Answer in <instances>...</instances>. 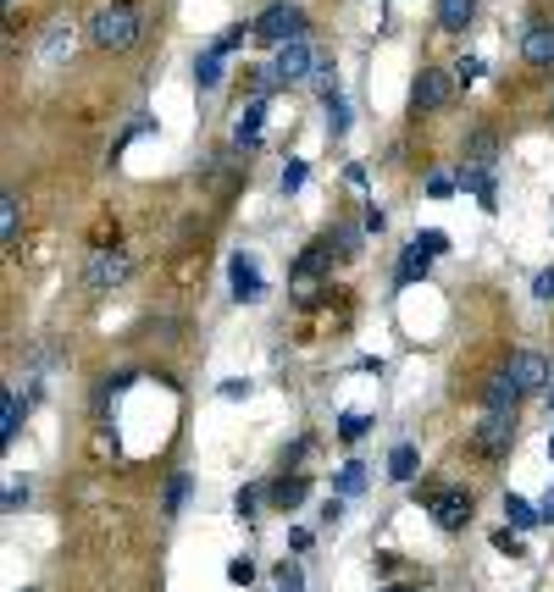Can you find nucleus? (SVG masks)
Instances as JSON below:
<instances>
[{
    "label": "nucleus",
    "mask_w": 554,
    "mask_h": 592,
    "mask_svg": "<svg viewBox=\"0 0 554 592\" xmlns=\"http://www.w3.org/2000/svg\"><path fill=\"white\" fill-rule=\"evenodd\" d=\"M23 592H34V587H23Z\"/></svg>",
    "instance_id": "nucleus-41"
},
{
    "label": "nucleus",
    "mask_w": 554,
    "mask_h": 592,
    "mask_svg": "<svg viewBox=\"0 0 554 592\" xmlns=\"http://www.w3.org/2000/svg\"><path fill=\"white\" fill-rule=\"evenodd\" d=\"M183 498H189V471H172L167 476V493H161V515H167V521H178Z\"/></svg>",
    "instance_id": "nucleus-19"
},
{
    "label": "nucleus",
    "mask_w": 554,
    "mask_h": 592,
    "mask_svg": "<svg viewBox=\"0 0 554 592\" xmlns=\"http://www.w3.org/2000/svg\"><path fill=\"white\" fill-rule=\"evenodd\" d=\"M17 227H23V194L6 189L0 194V244H17Z\"/></svg>",
    "instance_id": "nucleus-17"
},
{
    "label": "nucleus",
    "mask_w": 554,
    "mask_h": 592,
    "mask_svg": "<svg viewBox=\"0 0 554 592\" xmlns=\"http://www.w3.org/2000/svg\"><path fill=\"white\" fill-rule=\"evenodd\" d=\"M532 299H543V305H554V266H543V272L532 277Z\"/></svg>",
    "instance_id": "nucleus-30"
},
{
    "label": "nucleus",
    "mask_w": 554,
    "mask_h": 592,
    "mask_svg": "<svg viewBox=\"0 0 554 592\" xmlns=\"http://www.w3.org/2000/svg\"><path fill=\"white\" fill-rule=\"evenodd\" d=\"M433 272V255H427L422 244H405V255H399V266H394V283L405 288V283H422V277Z\"/></svg>",
    "instance_id": "nucleus-14"
},
{
    "label": "nucleus",
    "mask_w": 554,
    "mask_h": 592,
    "mask_svg": "<svg viewBox=\"0 0 554 592\" xmlns=\"http://www.w3.org/2000/svg\"><path fill=\"white\" fill-rule=\"evenodd\" d=\"M311 72H316V50L305 45V39H294V45H283V50H277V61H272V78H277V83L311 78Z\"/></svg>",
    "instance_id": "nucleus-8"
},
{
    "label": "nucleus",
    "mask_w": 554,
    "mask_h": 592,
    "mask_svg": "<svg viewBox=\"0 0 554 592\" xmlns=\"http://www.w3.org/2000/svg\"><path fill=\"white\" fill-rule=\"evenodd\" d=\"M510 377L521 382V393H532V388H543V382H549V360L532 355V349H516V355H510Z\"/></svg>",
    "instance_id": "nucleus-12"
},
{
    "label": "nucleus",
    "mask_w": 554,
    "mask_h": 592,
    "mask_svg": "<svg viewBox=\"0 0 554 592\" xmlns=\"http://www.w3.org/2000/svg\"><path fill=\"white\" fill-rule=\"evenodd\" d=\"M305 493H311V476H294V471H289L283 482H272V493H266V498H272L277 510H300Z\"/></svg>",
    "instance_id": "nucleus-15"
},
{
    "label": "nucleus",
    "mask_w": 554,
    "mask_h": 592,
    "mask_svg": "<svg viewBox=\"0 0 554 592\" xmlns=\"http://www.w3.org/2000/svg\"><path fill=\"white\" fill-rule=\"evenodd\" d=\"M244 34H255V28H244V23L222 28V34H217V45H211V56H233V50L244 45Z\"/></svg>",
    "instance_id": "nucleus-26"
},
{
    "label": "nucleus",
    "mask_w": 554,
    "mask_h": 592,
    "mask_svg": "<svg viewBox=\"0 0 554 592\" xmlns=\"http://www.w3.org/2000/svg\"><path fill=\"white\" fill-rule=\"evenodd\" d=\"M482 78V56H460L455 61V83H477Z\"/></svg>",
    "instance_id": "nucleus-32"
},
{
    "label": "nucleus",
    "mask_w": 554,
    "mask_h": 592,
    "mask_svg": "<svg viewBox=\"0 0 554 592\" xmlns=\"http://www.w3.org/2000/svg\"><path fill=\"white\" fill-rule=\"evenodd\" d=\"M549 460H554V438H549Z\"/></svg>",
    "instance_id": "nucleus-40"
},
{
    "label": "nucleus",
    "mask_w": 554,
    "mask_h": 592,
    "mask_svg": "<svg viewBox=\"0 0 554 592\" xmlns=\"http://www.w3.org/2000/svg\"><path fill=\"white\" fill-rule=\"evenodd\" d=\"M17 432H23V399L6 393V404H0V443H17Z\"/></svg>",
    "instance_id": "nucleus-21"
},
{
    "label": "nucleus",
    "mask_w": 554,
    "mask_h": 592,
    "mask_svg": "<svg viewBox=\"0 0 554 592\" xmlns=\"http://www.w3.org/2000/svg\"><path fill=\"white\" fill-rule=\"evenodd\" d=\"M333 244L344 249V255H355V249H361V233H355V227H338V233H333Z\"/></svg>",
    "instance_id": "nucleus-36"
},
{
    "label": "nucleus",
    "mask_w": 554,
    "mask_h": 592,
    "mask_svg": "<svg viewBox=\"0 0 554 592\" xmlns=\"http://www.w3.org/2000/svg\"><path fill=\"white\" fill-rule=\"evenodd\" d=\"M194 89H200V95L222 89V56H211V50H205V56L194 61Z\"/></svg>",
    "instance_id": "nucleus-20"
},
{
    "label": "nucleus",
    "mask_w": 554,
    "mask_h": 592,
    "mask_svg": "<svg viewBox=\"0 0 554 592\" xmlns=\"http://www.w3.org/2000/svg\"><path fill=\"white\" fill-rule=\"evenodd\" d=\"M471 17H477V0H438V28L444 34H466Z\"/></svg>",
    "instance_id": "nucleus-16"
},
{
    "label": "nucleus",
    "mask_w": 554,
    "mask_h": 592,
    "mask_svg": "<svg viewBox=\"0 0 554 592\" xmlns=\"http://www.w3.org/2000/svg\"><path fill=\"white\" fill-rule=\"evenodd\" d=\"M521 61H527V67H554V23H527V34H521Z\"/></svg>",
    "instance_id": "nucleus-9"
},
{
    "label": "nucleus",
    "mask_w": 554,
    "mask_h": 592,
    "mask_svg": "<svg viewBox=\"0 0 554 592\" xmlns=\"http://www.w3.org/2000/svg\"><path fill=\"white\" fill-rule=\"evenodd\" d=\"M333 487H338V493H344V498H350V493H361V487H366V465H361V460H350V465H338Z\"/></svg>",
    "instance_id": "nucleus-23"
},
{
    "label": "nucleus",
    "mask_w": 554,
    "mask_h": 592,
    "mask_svg": "<svg viewBox=\"0 0 554 592\" xmlns=\"http://www.w3.org/2000/svg\"><path fill=\"white\" fill-rule=\"evenodd\" d=\"M139 34H145V23H139V12H133L128 0H106L89 17V45L95 50H133Z\"/></svg>",
    "instance_id": "nucleus-1"
},
{
    "label": "nucleus",
    "mask_w": 554,
    "mask_h": 592,
    "mask_svg": "<svg viewBox=\"0 0 554 592\" xmlns=\"http://www.w3.org/2000/svg\"><path fill=\"white\" fill-rule=\"evenodd\" d=\"M255 45H266V50H283V45H294V39L305 34V12L300 6H289V0H277V6H266L261 17H255Z\"/></svg>",
    "instance_id": "nucleus-2"
},
{
    "label": "nucleus",
    "mask_w": 554,
    "mask_h": 592,
    "mask_svg": "<svg viewBox=\"0 0 554 592\" xmlns=\"http://www.w3.org/2000/svg\"><path fill=\"white\" fill-rule=\"evenodd\" d=\"M261 122H266V95H255L250 106L239 111V122H233V144H239V150H255V144H261Z\"/></svg>",
    "instance_id": "nucleus-13"
},
{
    "label": "nucleus",
    "mask_w": 554,
    "mask_h": 592,
    "mask_svg": "<svg viewBox=\"0 0 554 592\" xmlns=\"http://www.w3.org/2000/svg\"><path fill=\"white\" fill-rule=\"evenodd\" d=\"M449 95H455V72L422 67V72H416V83H410V111H416V117H422V111H444Z\"/></svg>",
    "instance_id": "nucleus-4"
},
{
    "label": "nucleus",
    "mask_w": 554,
    "mask_h": 592,
    "mask_svg": "<svg viewBox=\"0 0 554 592\" xmlns=\"http://www.w3.org/2000/svg\"><path fill=\"white\" fill-rule=\"evenodd\" d=\"M494 548H499V554H510V559H521V532H516V526L494 532Z\"/></svg>",
    "instance_id": "nucleus-31"
},
{
    "label": "nucleus",
    "mask_w": 554,
    "mask_h": 592,
    "mask_svg": "<svg viewBox=\"0 0 554 592\" xmlns=\"http://www.w3.org/2000/svg\"><path fill=\"white\" fill-rule=\"evenodd\" d=\"M6 6H12V0H6Z\"/></svg>",
    "instance_id": "nucleus-42"
},
{
    "label": "nucleus",
    "mask_w": 554,
    "mask_h": 592,
    "mask_svg": "<svg viewBox=\"0 0 554 592\" xmlns=\"http://www.w3.org/2000/svg\"><path fill=\"white\" fill-rule=\"evenodd\" d=\"M300 587H305L300 565H277V592H300Z\"/></svg>",
    "instance_id": "nucleus-33"
},
{
    "label": "nucleus",
    "mask_w": 554,
    "mask_h": 592,
    "mask_svg": "<svg viewBox=\"0 0 554 592\" xmlns=\"http://www.w3.org/2000/svg\"><path fill=\"white\" fill-rule=\"evenodd\" d=\"M477 399H482V410L488 415H516V404H521V382L510 377V371H499V377H488L477 388Z\"/></svg>",
    "instance_id": "nucleus-7"
},
{
    "label": "nucleus",
    "mask_w": 554,
    "mask_h": 592,
    "mask_svg": "<svg viewBox=\"0 0 554 592\" xmlns=\"http://www.w3.org/2000/svg\"><path fill=\"white\" fill-rule=\"evenodd\" d=\"M255 504H261V493H255V487H239V493H233V510H239L244 521L255 515Z\"/></svg>",
    "instance_id": "nucleus-34"
},
{
    "label": "nucleus",
    "mask_w": 554,
    "mask_h": 592,
    "mask_svg": "<svg viewBox=\"0 0 554 592\" xmlns=\"http://www.w3.org/2000/svg\"><path fill=\"white\" fill-rule=\"evenodd\" d=\"M505 521L516 526V532H532V526H543V515L532 510V504H527L521 493H505Z\"/></svg>",
    "instance_id": "nucleus-18"
},
{
    "label": "nucleus",
    "mask_w": 554,
    "mask_h": 592,
    "mask_svg": "<svg viewBox=\"0 0 554 592\" xmlns=\"http://www.w3.org/2000/svg\"><path fill=\"white\" fill-rule=\"evenodd\" d=\"M128 277H133L128 249H100V255H89V266H84V283L100 288V294H106V288H122Z\"/></svg>",
    "instance_id": "nucleus-5"
},
{
    "label": "nucleus",
    "mask_w": 554,
    "mask_h": 592,
    "mask_svg": "<svg viewBox=\"0 0 554 592\" xmlns=\"http://www.w3.org/2000/svg\"><path fill=\"white\" fill-rule=\"evenodd\" d=\"M366 432H372V415H338V438H344V443H361L366 438Z\"/></svg>",
    "instance_id": "nucleus-24"
},
{
    "label": "nucleus",
    "mask_w": 554,
    "mask_h": 592,
    "mask_svg": "<svg viewBox=\"0 0 554 592\" xmlns=\"http://www.w3.org/2000/svg\"><path fill=\"white\" fill-rule=\"evenodd\" d=\"M327 266H333V238H316V244L300 255V266H294V288H311Z\"/></svg>",
    "instance_id": "nucleus-11"
},
{
    "label": "nucleus",
    "mask_w": 554,
    "mask_h": 592,
    "mask_svg": "<svg viewBox=\"0 0 554 592\" xmlns=\"http://www.w3.org/2000/svg\"><path fill=\"white\" fill-rule=\"evenodd\" d=\"M410 244H422L427 255H444V249H449V233H438V227H427V233H416Z\"/></svg>",
    "instance_id": "nucleus-29"
},
{
    "label": "nucleus",
    "mask_w": 554,
    "mask_h": 592,
    "mask_svg": "<svg viewBox=\"0 0 554 592\" xmlns=\"http://www.w3.org/2000/svg\"><path fill=\"white\" fill-rule=\"evenodd\" d=\"M28 504V487H6V515H17Z\"/></svg>",
    "instance_id": "nucleus-38"
},
{
    "label": "nucleus",
    "mask_w": 554,
    "mask_h": 592,
    "mask_svg": "<svg viewBox=\"0 0 554 592\" xmlns=\"http://www.w3.org/2000/svg\"><path fill=\"white\" fill-rule=\"evenodd\" d=\"M277 189H283V194H300V189H305V161H289V166H283Z\"/></svg>",
    "instance_id": "nucleus-27"
},
{
    "label": "nucleus",
    "mask_w": 554,
    "mask_h": 592,
    "mask_svg": "<svg viewBox=\"0 0 554 592\" xmlns=\"http://www.w3.org/2000/svg\"><path fill=\"white\" fill-rule=\"evenodd\" d=\"M427 194H433V200H449V194H455V178H444V172H433V178H427Z\"/></svg>",
    "instance_id": "nucleus-35"
},
{
    "label": "nucleus",
    "mask_w": 554,
    "mask_h": 592,
    "mask_svg": "<svg viewBox=\"0 0 554 592\" xmlns=\"http://www.w3.org/2000/svg\"><path fill=\"white\" fill-rule=\"evenodd\" d=\"M538 515H543V526L554 521V487H549V498H543V504H538Z\"/></svg>",
    "instance_id": "nucleus-39"
},
{
    "label": "nucleus",
    "mask_w": 554,
    "mask_h": 592,
    "mask_svg": "<svg viewBox=\"0 0 554 592\" xmlns=\"http://www.w3.org/2000/svg\"><path fill=\"white\" fill-rule=\"evenodd\" d=\"M410 476H416V443H399L388 454V482H410Z\"/></svg>",
    "instance_id": "nucleus-22"
},
{
    "label": "nucleus",
    "mask_w": 554,
    "mask_h": 592,
    "mask_svg": "<svg viewBox=\"0 0 554 592\" xmlns=\"http://www.w3.org/2000/svg\"><path fill=\"white\" fill-rule=\"evenodd\" d=\"M327 133H333V139H344V133H350V106H344L338 95H327Z\"/></svg>",
    "instance_id": "nucleus-25"
},
{
    "label": "nucleus",
    "mask_w": 554,
    "mask_h": 592,
    "mask_svg": "<svg viewBox=\"0 0 554 592\" xmlns=\"http://www.w3.org/2000/svg\"><path fill=\"white\" fill-rule=\"evenodd\" d=\"M222 399H250V382H244V377H228V382H222Z\"/></svg>",
    "instance_id": "nucleus-37"
},
{
    "label": "nucleus",
    "mask_w": 554,
    "mask_h": 592,
    "mask_svg": "<svg viewBox=\"0 0 554 592\" xmlns=\"http://www.w3.org/2000/svg\"><path fill=\"white\" fill-rule=\"evenodd\" d=\"M510 443H516V415H482V427L471 432V454H482V460L510 454Z\"/></svg>",
    "instance_id": "nucleus-6"
},
{
    "label": "nucleus",
    "mask_w": 554,
    "mask_h": 592,
    "mask_svg": "<svg viewBox=\"0 0 554 592\" xmlns=\"http://www.w3.org/2000/svg\"><path fill=\"white\" fill-rule=\"evenodd\" d=\"M228 581H233V587H250V581H255V559H228Z\"/></svg>",
    "instance_id": "nucleus-28"
},
{
    "label": "nucleus",
    "mask_w": 554,
    "mask_h": 592,
    "mask_svg": "<svg viewBox=\"0 0 554 592\" xmlns=\"http://www.w3.org/2000/svg\"><path fill=\"white\" fill-rule=\"evenodd\" d=\"M228 283H233V299H261L266 283H261V266H255V255H233L228 266Z\"/></svg>",
    "instance_id": "nucleus-10"
},
{
    "label": "nucleus",
    "mask_w": 554,
    "mask_h": 592,
    "mask_svg": "<svg viewBox=\"0 0 554 592\" xmlns=\"http://www.w3.org/2000/svg\"><path fill=\"white\" fill-rule=\"evenodd\" d=\"M416 504H422L427 515H433L444 532H460V526L471 521V493L466 487H444V482H427L422 493H416Z\"/></svg>",
    "instance_id": "nucleus-3"
}]
</instances>
